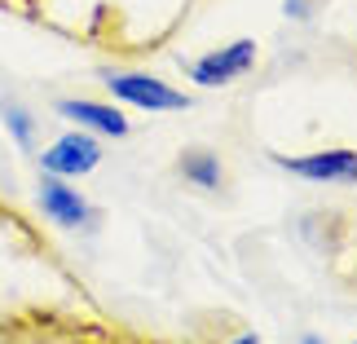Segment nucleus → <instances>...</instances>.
<instances>
[{
	"mask_svg": "<svg viewBox=\"0 0 357 344\" xmlns=\"http://www.w3.org/2000/svg\"><path fill=\"white\" fill-rule=\"evenodd\" d=\"M111 84V93L119 102H128V106H142V111H181V106H190L185 93H176L168 89L163 80L155 75H142V71H128V75H111L106 80Z\"/></svg>",
	"mask_w": 357,
	"mask_h": 344,
	"instance_id": "f257e3e1",
	"label": "nucleus"
},
{
	"mask_svg": "<svg viewBox=\"0 0 357 344\" xmlns=\"http://www.w3.org/2000/svg\"><path fill=\"white\" fill-rule=\"evenodd\" d=\"M98 163H102V146L89 133H71L40 155V168L49 177H79V172H93Z\"/></svg>",
	"mask_w": 357,
	"mask_h": 344,
	"instance_id": "f03ea898",
	"label": "nucleus"
},
{
	"mask_svg": "<svg viewBox=\"0 0 357 344\" xmlns=\"http://www.w3.org/2000/svg\"><path fill=\"white\" fill-rule=\"evenodd\" d=\"M252 62H256V40H234V45L199 58L190 66V75H195L199 84H229V80H238Z\"/></svg>",
	"mask_w": 357,
	"mask_h": 344,
	"instance_id": "7ed1b4c3",
	"label": "nucleus"
},
{
	"mask_svg": "<svg viewBox=\"0 0 357 344\" xmlns=\"http://www.w3.org/2000/svg\"><path fill=\"white\" fill-rule=\"evenodd\" d=\"M278 163L287 172H296V177H309V181H331V186L357 181V155L353 150H318V155L278 159Z\"/></svg>",
	"mask_w": 357,
	"mask_h": 344,
	"instance_id": "20e7f679",
	"label": "nucleus"
},
{
	"mask_svg": "<svg viewBox=\"0 0 357 344\" xmlns=\"http://www.w3.org/2000/svg\"><path fill=\"white\" fill-rule=\"evenodd\" d=\"M40 208L58 225H84L89 221V203L79 199L71 186H62V177H45V181H40Z\"/></svg>",
	"mask_w": 357,
	"mask_h": 344,
	"instance_id": "39448f33",
	"label": "nucleus"
},
{
	"mask_svg": "<svg viewBox=\"0 0 357 344\" xmlns=\"http://www.w3.org/2000/svg\"><path fill=\"white\" fill-rule=\"evenodd\" d=\"M62 115L89 124V128H98L106 137H123V133H128V119H123L115 106H102V102H79V98L75 102H62Z\"/></svg>",
	"mask_w": 357,
	"mask_h": 344,
	"instance_id": "423d86ee",
	"label": "nucleus"
},
{
	"mask_svg": "<svg viewBox=\"0 0 357 344\" xmlns=\"http://www.w3.org/2000/svg\"><path fill=\"white\" fill-rule=\"evenodd\" d=\"M181 177L190 186H221V163H216L212 150H185L181 155Z\"/></svg>",
	"mask_w": 357,
	"mask_h": 344,
	"instance_id": "0eeeda50",
	"label": "nucleus"
},
{
	"mask_svg": "<svg viewBox=\"0 0 357 344\" xmlns=\"http://www.w3.org/2000/svg\"><path fill=\"white\" fill-rule=\"evenodd\" d=\"M0 115H5V124H9V133L18 137V142H22L26 150L36 146V119L26 115L22 106H13V102H5V106H0Z\"/></svg>",
	"mask_w": 357,
	"mask_h": 344,
	"instance_id": "6e6552de",
	"label": "nucleus"
},
{
	"mask_svg": "<svg viewBox=\"0 0 357 344\" xmlns=\"http://www.w3.org/2000/svg\"><path fill=\"white\" fill-rule=\"evenodd\" d=\"M234 344H260V340H256V336H238Z\"/></svg>",
	"mask_w": 357,
	"mask_h": 344,
	"instance_id": "1a4fd4ad",
	"label": "nucleus"
},
{
	"mask_svg": "<svg viewBox=\"0 0 357 344\" xmlns=\"http://www.w3.org/2000/svg\"><path fill=\"white\" fill-rule=\"evenodd\" d=\"M305 344H322V340H305Z\"/></svg>",
	"mask_w": 357,
	"mask_h": 344,
	"instance_id": "9d476101",
	"label": "nucleus"
}]
</instances>
